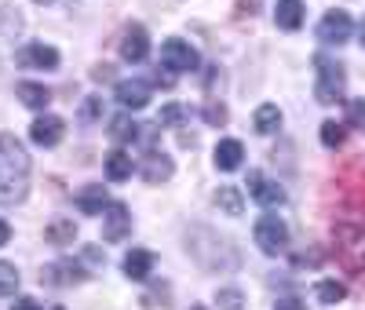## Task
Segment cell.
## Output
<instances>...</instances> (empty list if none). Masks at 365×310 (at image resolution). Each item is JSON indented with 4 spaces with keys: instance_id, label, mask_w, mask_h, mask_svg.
I'll use <instances>...</instances> for the list:
<instances>
[{
    "instance_id": "6da1fadb",
    "label": "cell",
    "mask_w": 365,
    "mask_h": 310,
    "mask_svg": "<svg viewBox=\"0 0 365 310\" xmlns=\"http://www.w3.org/2000/svg\"><path fill=\"white\" fill-rule=\"evenodd\" d=\"M29 190V153L15 135H0V205H15Z\"/></svg>"
},
{
    "instance_id": "7a4b0ae2",
    "label": "cell",
    "mask_w": 365,
    "mask_h": 310,
    "mask_svg": "<svg viewBox=\"0 0 365 310\" xmlns=\"http://www.w3.org/2000/svg\"><path fill=\"white\" fill-rule=\"evenodd\" d=\"M314 66H318V84H314V95L322 106H336L344 103V91H347V73L340 62H332L325 55L314 58Z\"/></svg>"
},
{
    "instance_id": "3957f363",
    "label": "cell",
    "mask_w": 365,
    "mask_h": 310,
    "mask_svg": "<svg viewBox=\"0 0 365 310\" xmlns=\"http://www.w3.org/2000/svg\"><path fill=\"white\" fill-rule=\"evenodd\" d=\"M252 237H256L263 256H282L289 248V227H285L282 215H263V219L256 223V230H252Z\"/></svg>"
},
{
    "instance_id": "277c9868",
    "label": "cell",
    "mask_w": 365,
    "mask_h": 310,
    "mask_svg": "<svg viewBox=\"0 0 365 310\" xmlns=\"http://www.w3.org/2000/svg\"><path fill=\"white\" fill-rule=\"evenodd\" d=\"M197 51L187 44V41H179V37H172V41H165L161 44V66L165 70H175V73H190V70H197Z\"/></svg>"
},
{
    "instance_id": "5b68a950",
    "label": "cell",
    "mask_w": 365,
    "mask_h": 310,
    "mask_svg": "<svg viewBox=\"0 0 365 310\" xmlns=\"http://www.w3.org/2000/svg\"><path fill=\"white\" fill-rule=\"evenodd\" d=\"M132 234V215H128V205L120 201H110V208L103 212V241L117 244Z\"/></svg>"
},
{
    "instance_id": "8992f818",
    "label": "cell",
    "mask_w": 365,
    "mask_h": 310,
    "mask_svg": "<svg viewBox=\"0 0 365 310\" xmlns=\"http://www.w3.org/2000/svg\"><path fill=\"white\" fill-rule=\"evenodd\" d=\"M249 197L256 201V205H263V208H282L285 205V190L278 182H270L263 172H249Z\"/></svg>"
},
{
    "instance_id": "52a82bcc",
    "label": "cell",
    "mask_w": 365,
    "mask_h": 310,
    "mask_svg": "<svg viewBox=\"0 0 365 310\" xmlns=\"http://www.w3.org/2000/svg\"><path fill=\"white\" fill-rule=\"evenodd\" d=\"M120 58L125 62H146V55H150V37H146V29L139 26V22H132V26H125V33H120Z\"/></svg>"
},
{
    "instance_id": "ba28073f",
    "label": "cell",
    "mask_w": 365,
    "mask_h": 310,
    "mask_svg": "<svg viewBox=\"0 0 365 310\" xmlns=\"http://www.w3.org/2000/svg\"><path fill=\"white\" fill-rule=\"evenodd\" d=\"M351 29H354V22H351V15L347 11H329L322 22H318V41H325V44H347L351 41Z\"/></svg>"
},
{
    "instance_id": "9c48e42d",
    "label": "cell",
    "mask_w": 365,
    "mask_h": 310,
    "mask_svg": "<svg viewBox=\"0 0 365 310\" xmlns=\"http://www.w3.org/2000/svg\"><path fill=\"white\" fill-rule=\"evenodd\" d=\"M63 135H66V124L55 113H44V117H37L34 124H29V139H34L37 146H58Z\"/></svg>"
},
{
    "instance_id": "30bf717a",
    "label": "cell",
    "mask_w": 365,
    "mask_h": 310,
    "mask_svg": "<svg viewBox=\"0 0 365 310\" xmlns=\"http://www.w3.org/2000/svg\"><path fill=\"white\" fill-rule=\"evenodd\" d=\"M41 281H48V285H81V281H88V274H84V267L81 263H73V259H58V263H51L44 274H41Z\"/></svg>"
},
{
    "instance_id": "8fae6325",
    "label": "cell",
    "mask_w": 365,
    "mask_h": 310,
    "mask_svg": "<svg viewBox=\"0 0 365 310\" xmlns=\"http://www.w3.org/2000/svg\"><path fill=\"white\" fill-rule=\"evenodd\" d=\"M113 95H117V103L125 106V110H143L146 103H150V84L146 81H117V88H113Z\"/></svg>"
},
{
    "instance_id": "7c38bea8",
    "label": "cell",
    "mask_w": 365,
    "mask_h": 310,
    "mask_svg": "<svg viewBox=\"0 0 365 310\" xmlns=\"http://www.w3.org/2000/svg\"><path fill=\"white\" fill-rule=\"evenodd\" d=\"M19 62L22 66H34V70H55L58 66V51L51 44H26L19 51Z\"/></svg>"
},
{
    "instance_id": "4fadbf2b",
    "label": "cell",
    "mask_w": 365,
    "mask_h": 310,
    "mask_svg": "<svg viewBox=\"0 0 365 310\" xmlns=\"http://www.w3.org/2000/svg\"><path fill=\"white\" fill-rule=\"evenodd\" d=\"M172 161L165 157V153H158V150H150L146 157H143V179L150 182V186H158V182H168L172 179Z\"/></svg>"
},
{
    "instance_id": "5bb4252c",
    "label": "cell",
    "mask_w": 365,
    "mask_h": 310,
    "mask_svg": "<svg viewBox=\"0 0 365 310\" xmlns=\"http://www.w3.org/2000/svg\"><path fill=\"white\" fill-rule=\"evenodd\" d=\"M241 157H245V146H241L237 139H220L216 143V168L220 172H237L241 168Z\"/></svg>"
},
{
    "instance_id": "9a60e30c",
    "label": "cell",
    "mask_w": 365,
    "mask_h": 310,
    "mask_svg": "<svg viewBox=\"0 0 365 310\" xmlns=\"http://www.w3.org/2000/svg\"><path fill=\"white\" fill-rule=\"evenodd\" d=\"M77 208L84 215H103L110 208V197H106V186H84L77 194Z\"/></svg>"
},
{
    "instance_id": "2e32d148",
    "label": "cell",
    "mask_w": 365,
    "mask_h": 310,
    "mask_svg": "<svg viewBox=\"0 0 365 310\" xmlns=\"http://www.w3.org/2000/svg\"><path fill=\"white\" fill-rule=\"evenodd\" d=\"M125 274L132 277V281H146V277L154 274V256H150L146 248H132V252L125 256Z\"/></svg>"
},
{
    "instance_id": "e0dca14e",
    "label": "cell",
    "mask_w": 365,
    "mask_h": 310,
    "mask_svg": "<svg viewBox=\"0 0 365 310\" xmlns=\"http://www.w3.org/2000/svg\"><path fill=\"white\" fill-rule=\"evenodd\" d=\"M274 22H278L282 29H299L303 26V4L299 0H278V8H274Z\"/></svg>"
},
{
    "instance_id": "ac0fdd59",
    "label": "cell",
    "mask_w": 365,
    "mask_h": 310,
    "mask_svg": "<svg viewBox=\"0 0 365 310\" xmlns=\"http://www.w3.org/2000/svg\"><path fill=\"white\" fill-rule=\"evenodd\" d=\"M132 172H135L132 153H125V150H113L110 157H106V179H113V182H125V179H132Z\"/></svg>"
},
{
    "instance_id": "d6986e66",
    "label": "cell",
    "mask_w": 365,
    "mask_h": 310,
    "mask_svg": "<svg viewBox=\"0 0 365 310\" xmlns=\"http://www.w3.org/2000/svg\"><path fill=\"white\" fill-rule=\"evenodd\" d=\"M15 95H19L29 110H44V106L51 103V91H48L44 84H34V81H22V84L15 88Z\"/></svg>"
},
{
    "instance_id": "ffe728a7",
    "label": "cell",
    "mask_w": 365,
    "mask_h": 310,
    "mask_svg": "<svg viewBox=\"0 0 365 310\" xmlns=\"http://www.w3.org/2000/svg\"><path fill=\"white\" fill-rule=\"evenodd\" d=\"M216 208L223 215H241V212H245V197H241L237 186H220V190H216Z\"/></svg>"
},
{
    "instance_id": "44dd1931",
    "label": "cell",
    "mask_w": 365,
    "mask_h": 310,
    "mask_svg": "<svg viewBox=\"0 0 365 310\" xmlns=\"http://www.w3.org/2000/svg\"><path fill=\"white\" fill-rule=\"evenodd\" d=\"M139 128H143V124H135L128 113H120V117L110 120V139L113 143H135L139 139Z\"/></svg>"
},
{
    "instance_id": "7402d4cb",
    "label": "cell",
    "mask_w": 365,
    "mask_h": 310,
    "mask_svg": "<svg viewBox=\"0 0 365 310\" xmlns=\"http://www.w3.org/2000/svg\"><path fill=\"white\" fill-rule=\"evenodd\" d=\"M252 124H256V132H259V135H270V132H278V124H282V110L274 106V103H263V106L256 110Z\"/></svg>"
},
{
    "instance_id": "603a6c76",
    "label": "cell",
    "mask_w": 365,
    "mask_h": 310,
    "mask_svg": "<svg viewBox=\"0 0 365 310\" xmlns=\"http://www.w3.org/2000/svg\"><path fill=\"white\" fill-rule=\"evenodd\" d=\"M44 237H48L51 244H58V248L73 244V241H77V223H73V219H55V223L44 230Z\"/></svg>"
},
{
    "instance_id": "cb8c5ba5",
    "label": "cell",
    "mask_w": 365,
    "mask_h": 310,
    "mask_svg": "<svg viewBox=\"0 0 365 310\" xmlns=\"http://www.w3.org/2000/svg\"><path fill=\"white\" fill-rule=\"evenodd\" d=\"M344 263L354 270H365V234H358L354 241L344 244Z\"/></svg>"
},
{
    "instance_id": "d4e9b609",
    "label": "cell",
    "mask_w": 365,
    "mask_h": 310,
    "mask_svg": "<svg viewBox=\"0 0 365 310\" xmlns=\"http://www.w3.org/2000/svg\"><path fill=\"white\" fill-rule=\"evenodd\" d=\"M344 139H347V124H340V120H325V124H322V143H325L329 150H340Z\"/></svg>"
},
{
    "instance_id": "484cf974",
    "label": "cell",
    "mask_w": 365,
    "mask_h": 310,
    "mask_svg": "<svg viewBox=\"0 0 365 310\" xmlns=\"http://www.w3.org/2000/svg\"><path fill=\"white\" fill-rule=\"evenodd\" d=\"M15 292H19V270L15 263L0 259V296H15Z\"/></svg>"
},
{
    "instance_id": "4316f807",
    "label": "cell",
    "mask_w": 365,
    "mask_h": 310,
    "mask_svg": "<svg viewBox=\"0 0 365 310\" xmlns=\"http://www.w3.org/2000/svg\"><path fill=\"white\" fill-rule=\"evenodd\" d=\"M344 296H347V289H344L340 281H322V285H318V299L329 303V306H332V303H340Z\"/></svg>"
},
{
    "instance_id": "83f0119b",
    "label": "cell",
    "mask_w": 365,
    "mask_h": 310,
    "mask_svg": "<svg viewBox=\"0 0 365 310\" xmlns=\"http://www.w3.org/2000/svg\"><path fill=\"white\" fill-rule=\"evenodd\" d=\"M216 303H220V310H245V296L237 289H220Z\"/></svg>"
},
{
    "instance_id": "f1b7e54d",
    "label": "cell",
    "mask_w": 365,
    "mask_h": 310,
    "mask_svg": "<svg viewBox=\"0 0 365 310\" xmlns=\"http://www.w3.org/2000/svg\"><path fill=\"white\" fill-rule=\"evenodd\" d=\"M179 120H187V106H179V103H172V106H165V110L158 113L161 128H172V124H179Z\"/></svg>"
},
{
    "instance_id": "f546056e",
    "label": "cell",
    "mask_w": 365,
    "mask_h": 310,
    "mask_svg": "<svg viewBox=\"0 0 365 310\" xmlns=\"http://www.w3.org/2000/svg\"><path fill=\"white\" fill-rule=\"evenodd\" d=\"M205 120L212 124V128H220V124H227V106H223L220 99H208V106H205Z\"/></svg>"
},
{
    "instance_id": "4dcf8cb0",
    "label": "cell",
    "mask_w": 365,
    "mask_h": 310,
    "mask_svg": "<svg viewBox=\"0 0 365 310\" xmlns=\"http://www.w3.org/2000/svg\"><path fill=\"white\" fill-rule=\"evenodd\" d=\"M216 88H223V73H220V66H212L208 73H205V91L212 99H216Z\"/></svg>"
},
{
    "instance_id": "1f68e13d",
    "label": "cell",
    "mask_w": 365,
    "mask_h": 310,
    "mask_svg": "<svg viewBox=\"0 0 365 310\" xmlns=\"http://www.w3.org/2000/svg\"><path fill=\"white\" fill-rule=\"evenodd\" d=\"M347 117H351V124H365V99H351Z\"/></svg>"
},
{
    "instance_id": "d6a6232c",
    "label": "cell",
    "mask_w": 365,
    "mask_h": 310,
    "mask_svg": "<svg viewBox=\"0 0 365 310\" xmlns=\"http://www.w3.org/2000/svg\"><path fill=\"white\" fill-rule=\"evenodd\" d=\"M99 113H103V99H96V95H91V99L84 103V110H81V117H84V120H96Z\"/></svg>"
},
{
    "instance_id": "836d02e7",
    "label": "cell",
    "mask_w": 365,
    "mask_h": 310,
    "mask_svg": "<svg viewBox=\"0 0 365 310\" xmlns=\"http://www.w3.org/2000/svg\"><path fill=\"white\" fill-rule=\"evenodd\" d=\"M274 310H307V303H303V299H296V296H285V299H278V303H274Z\"/></svg>"
},
{
    "instance_id": "e575fe53",
    "label": "cell",
    "mask_w": 365,
    "mask_h": 310,
    "mask_svg": "<svg viewBox=\"0 0 365 310\" xmlns=\"http://www.w3.org/2000/svg\"><path fill=\"white\" fill-rule=\"evenodd\" d=\"M11 310H41V303H37L34 296H22V299L11 303Z\"/></svg>"
},
{
    "instance_id": "d590c367",
    "label": "cell",
    "mask_w": 365,
    "mask_h": 310,
    "mask_svg": "<svg viewBox=\"0 0 365 310\" xmlns=\"http://www.w3.org/2000/svg\"><path fill=\"white\" fill-rule=\"evenodd\" d=\"M91 77H96V81H110L113 73H110V66H96V70H91Z\"/></svg>"
},
{
    "instance_id": "8d00e7d4",
    "label": "cell",
    "mask_w": 365,
    "mask_h": 310,
    "mask_svg": "<svg viewBox=\"0 0 365 310\" xmlns=\"http://www.w3.org/2000/svg\"><path fill=\"white\" fill-rule=\"evenodd\" d=\"M8 241H11V227L0 219V244H8Z\"/></svg>"
},
{
    "instance_id": "74e56055",
    "label": "cell",
    "mask_w": 365,
    "mask_h": 310,
    "mask_svg": "<svg viewBox=\"0 0 365 310\" xmlns=\"http://www.w3.org/2000/svg\"><path fill=\"white\" fill-rule=\"evenodd\" d=\"M358 37H361V48H365V22H361V29H358Z\"/></svg>"
},
{
    "instance_id": "f35d334b",
    "label": "cell",
    "mask_w": 365,
    "mask_h": 310,
    "mask_svg": "<svg viewBox=\"0 0 365 310\" xmlns=\"http://www.w3.org/2000/svg\"><path fill=\"white\" fill-rule=\"evenodd\" d=\"M37 4H51V0H37Z\"/></svg>"
},
{
    "instance_id": "ab89813d",
    "label": "cell",
    "mask_w": 365,
    "mask_h": 310,
    "mask_svg": "<svg viewBox=\"0 0 365 310\" xmlns=\"http://www.w3.org/2000/svg\"><path fill=\"white\" fill-rule=\"evenodd\" d=\"M190 310H205V306H190Z\"/></svg>"
},
{
    "instance_id": "60d3db41",
    "label": "cell",
    "mask_w": 365,
    "mask_h": 310,
    "mask_svg": "<svg viewBox=\"0 0 365 310\" xmlns=\"http://www.w3.org/2000/svg\"><path fill=\"white\" fill-rule=\"evenodd\" d=\"M55 310H63V306H55Z\"/></svg>"
}]
</instances>
